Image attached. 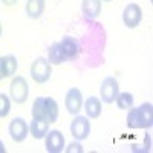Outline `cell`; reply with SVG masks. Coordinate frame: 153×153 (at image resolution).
I'll return each mask as SVG.
<instances>
[{
	"mask_svg": "<svg viewBox=\"0 0 153 153\" xmlns=\"http://www.w3.org/2000/svg\"><path fill=\"white\" fill-rule=\"evenodd\" d=\"M129 129H150L153 126V106L152 103H143L138 107H130L126 118Z\"/></svg>",
	"mask_w": 153,
	"mask_h": 153,
	"instance_id": "1",
	"label": "cell"
},
{
	"mask_svg": "<svg viewBox=\"0 0 153 153\" xmlns=\"http://www.w3.org/2000/svg\"><path fill=\"white\" fill-rule=\"evenodd\" d=\"M29 97V84L28 81L20 75L12 76L11 84H9V98L17 104L26 103V100Z\"/></svg>",
	"mask_w": 153,
	"mask_h": 153,
	"instance_id": "2",
	"label": "cell"
},
{
	"mask_svg": "<svg viewBox=\"0 0 153 153\" xmlns=\"http://www.w3.org/2000/svg\"><path fill=\"white\" fill-rule=\"evenodd\" d=\"M51 75H52V65L48 61L45 57H38L32 61L31 65V76L32 80L38 84H45L49 81Z\"/></svg>",
	"mask_w": 153,
	"mask_h": 153,
	"instance_id": "3",
	"label": "cell"
},
{
	"mask_svg": "<svg viewBox=\"0 0 153 153\" xmlns=\"http://www.w3.org/2000/svg\"><path fill=\"white\" fill-rule=\"evenodd\" d=\"M71 135L76 141H84L91 135V123L87 117L75 115V118L71 123Z\"/></svg>",
	"mask_w": 153,
	"mask_h": 153,
	"instance_id": "4",
	"label": "cell"
},
{
	"mask_svg": "<svg viewBox=\"0 0 153 153\" xmlns=\"http://www.w3.org/2000/svg\"><path fill=\"white\" fill-rule=\"evenodd\" d=\"M120 94V87H118V80L115 76H106L100 86V97L103 100V103L112 104L115 103V98Z\"/></svg>",
	"mask_w": 153,
	"mask_h": 153,
	"instance_id": "5",
	"label": "cell"
},
{
	"mask_svg": "<svg viewBox=\"0 0 153 153\" xmlns=\"http://www.w3.org/2000/svg\"><path fill=\"white\" fill-rule=\"evenodd\" d=\"M143 20V9L138 3H129L124 11H123V23L126 25V28L135 29L139 26V23Z\"/></svg>",
	"mask_w": 153,
	"mask_h": 153,
	"instance_id": "6",
	"label": "cell"
},
{
	"mask_svg": "<svg viewBox=\"0 0 153 153\" xmlns=\"http://www.w3.org/2000/svg\"><path fill=\"white\" fill-rule=\"evenodd\" d=\"M9 136L14 143H23L25 139L28 138V132H29V126L26 124L23 118H14L9 123Z\"/></svg>",
	"mask_w": 153,
	"mask_h": 153,
	"instance_id": "7",
	"label": "cell"
},
{
	"mask_svg": "<svg viewBox=\"0 0 153 153\" xmlns=\"http://www.w3.org/2000/svg\"><path fill=\"white\" fill-rule=\"evenodd\" d=\"M65 106L71 115L80 113V110L83 109V95L80 92V89H76V87L69 89L66 97H65Z\"/></svg>",
	"mask_w": 153,
	"mask_h": 153,
	"instance_id": "8",
	"label": "cell"
},
{
	"mask_svg": "<svg viewBox=\"0 0 153 153\" xmlns=\"http://www.w3.org/2000/svg\"><path fill=\"white\" fill-rule=\"evenodd\" d=\"M45 147L49 153H60L65 150V136L60 130H49L45 135Z\"/></svg>",
	"mask_w": 153,
	"mask_h": 153,
	"instance_id": "9",
	"label": "cell"
},
{
	"mask_svg": "<svg viewBox=\"0 0 153 153\" xmlns=\"http://www.w3.org/2000/svg\"><path fill=\"white\" fill-rule=\"evenodd\" d=\"M60 43V48H61V52L65 55L66 61H72L78 57L80 54V45L76 42V38L71 37V35H65L58 42Z\"/></svg>",
	"mask_w": 153,
	"mask_h": 153,
	"instance_id": "10",
	"label": "cell"
},
{
	"mask_svg": "<svg viewBox=\"0 0 153 153\" xmlns=\"http://www.w3.org/2000/svg\"><path fill=\"white\" fill-rule=\"evenodd\" d=\"M101 12V0H83L81 2V14L84 20L94 22Z\"/></svg>",
	"mask_w": 153,
	"mask_h": 153,
	"instance_id": "11",
	"label": "cell"
},
{
	"mask_svg": "<svg viewBox=\"0 0 153 153\" xmlns=\"http://www.w3.org/2000/svg\"><path fill=\"white\" fill-rule=\"evenodd\" d=\"M45 6H46L45 0H28L26 5H25V11H26V16L29 19L37 20L43 16Z\"/></svg>",
	"mask_w": 153,
	"mask_h": 153,
	"instance_id": "12",
	"label": "cell"
},
{
	"mask_svg": "<svg viewBox=\"0 0 153 153\" xmlns=\"http://www.w3.org/2000/svg\"><path fill=\"white\" fill-rule=\"evenodd\" d=\"M83 107L86 110V117L91 118V120L100 118L101 110H103V107H101V101L97 97H89L86 100V103H83Z\"/></svg>",
	"mask_w": 153,
	"mask_h": 153,
	"instance_id": "13",
	"label": "cell"
},
{
	"mask_svg": "<svg viewBox=\"0 0 153 153\" xmlns=\"http://www.w3.org/2000/svg\"><path fill=\"white\" fill-rule=\"evenodd\" d=\"M32 120L46 121L48 123V113H46V97H38L34 100L32 109H31Z\"/></svg>",
	"mask_w": 153,
	"mask_h": 153,
	"instance_id": "14",
	"label": "cell"
},
{
	"mask_svg": "<svg viewBox=\"0 0 153 153\" xmlns=\"http://www.w3.org/2000/svg\"><path fill=\"white\" fill-rule=\"evenodd\" d=\"M29 132L35 139H43L45 135L49 132V123L46 121H38V120H32L29 124Z\"/></svg>",
	"mask_w": 153,
	"mask_h": 153,
	"instance_id": "15",
	"label": "cell"
},
{
	"mask_svg": "<svg viewBox=\"0 0 153 153\" xmlns=\"http://www.w3.org/2000/svg\"><path fill=\"white\" fill-rule=\"evenodd\" d=\"M48 61L51 65H61V63H65L66 58L61 52V48H60V43L55 42L52 43L49 48H48Z\"/></svg>",
	"mask_w": 153,
	"mask_h": 153,
	"instance_id": "16",
	"label": "cell"
},
{
	"mask_svg": "<svg viewBox=\"0 0 153 153\" xmlns=\"http://www.w3.org/2000/svg\"><path fill=\"white\" fill-rule=\"evenodd\" d=\"M115 103H117L118 109L121 110H127V109H130L135 103V98L130 92H120L117 95V98H115Z\"/></svg>",
	"mask_w": 153,
	"mask_h": 153,
	"instance_id": "17",
	"label": "cell"
},
{
	"mask_svg": "<svg viewBox=\"0 0 153 153\" xmlns=\"http://www.w3.org/2000/svg\"><path fill=\"white\" fill-rule=\"evenodd\" d=\"M46 113H48V123L49 124H52L58 120V104L51 97H46Z\"/></svg>",
	"mask_w": 153,
	"mask_h": 153,
	"instance_id": "18",
	"label": "cell"
},
{
	"mask_svg": "<svg viewBox=\"0 0 153 153\" xmlns=\"http://www.w3.org/2000/svg\"><path fill=\"white\" fill-rule=\"evenodd\" d=\"M3 68H5V76L6 78H12L14 74L17 72V58L14 55H5L3 57Z\"/></svg>",
	"mask_w": 153,
	"mask_h": 153,
	"instance_id": "19",
	"label": "cell"
},
{
	"mask_svg": "<svg viewBox=\"0 0 153 153\" xmlns=\"http://www.w3.org/2000/svg\"><path fill=\"white\" fill-rule=\"evenodd\" d=\"M11 110V98L5 94H0V118L8 117Z\"/></svg>",
	"mask_w": 153,
	"mask_h": 153,
	"instance_id": "20",
	"label": "cell"
},
{
	"mask_svg": "<svg viewBox=\"0 0 153 153\" xmlns=\"http://www.w3.org/2000/svg\"><path fill=\"white\" fill-rule=\"evenodd\" d=\"M66 152L68 153H72V152H78V153H81V152H84V149L81 147V144L76 141V143H72V144H69V147L66 149Z\"/></svg>",
	"mask_w": 153,
	"mask_h": 153,
	"instance_id": "21",
	"label": "cell"
},
{
	"mask_svg": "<svg viewBox=\"0 0 153 153\" xmlns=\"http://www.w3.org/2000/svg\"><path fill=\"white\" fill-rule=\"evenodd\" d=\"M150 133H146V138H144V152H150Z\"/></svg>",
	"mask_w": 153,
	"mask_h": 153,
	"instance_id": "22",
	"label": "cell"
},
{
	"mask_svg": "<svg viewBox=\"0 0 153 153\" xmlns=\"http://www.w3.org/2000/svg\"><path fill=\"white\" fill-rule=\"evenodd\" d=\"M5 68H3V57H0V81L5 80Z\"/></svg>",
	"mask_w": 153,
	"mask_h": 153,
	"instance_id": "23",
	"label": "cell"
},
{
	"mask_svg": "<svg viewBox=\"0 0 153 153\" xmlns=\"http://www.w3.org/2000/svg\"><path fill=\"white\" fill-rule=\"evenodd\" d=\"M17 2H19V0H2V3H3L5 6H14Z\"/></svg>",
	"mask_w": 153,
	"mask_h": 153,
	"instance_id": "24",
	"label": "cell"
},
{
	"mask_svg": "<svg viewBox=\"0 0 153 153\" xmlns=\"http://www.w3.org/2000/svg\"><path fill=\"white\" fill-rule=\"evenodd\" d=\"M6 152V147H5V144H3V141L0 139V153H5Z\"/></svg>",
	"mask_w": 153,
	"mask_h": 153,
	"instance_id": "25",
	"label": "cell"
},
{
	"mask_svg": "<svg viewBox=\"0 0 153 153\" xmlns=\"http://www.w3.org/2000/svg\"><path fill=\"white\" fill-rule=\"evenodd\" d=\"M2 31H3V26H2V22H0V35H2Z\"/></svg>",
	"mask_w": 153,
	"mask_h": 153,
	"instance_id": "26",
	"label": "cell"
},
{
	"mask_svg": "<svg viewBox=\"0 0 153 153\" xmlns=\"http://www.w3.org/2000/svg\"><path fill=\"white\" fill-rule=\"evenodd\" d=\"M101 2H112V0H101Z\"/></svg>",
	"mask_w": 153,
	"mask_h": 153,
	"instance_id": "27",
	"label": "cell"
}]
</instances>
